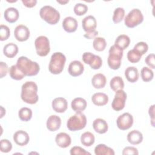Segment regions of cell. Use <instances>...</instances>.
<instances>
[{
  "label": "cell",
  "instance_id": "obj_1",
  "mask_svg": "<svg viewBox=\"0 0 155 155\" xmlns=\"http://www.w3.org/2000/svg\"><path fill=\"white\" fill-rule=\"evenodd\" d=\"M21 97L22 100L27 104H36L39 99L37 84L33 81L25 82L22 85Z\"/></svg>",
  "mask_w": 155,
  "mask_h": 155
},
{
  "label": "cell",
  "instance_id": "obj_2",
  "mask_svg": "<svg viewBox=\"0 0 155 155\" xmlns=\"http://www.w3.org/2000/svg\"><path fill=\"white\" fill-rule=\"evenodd\" d=\"M16 65L25 76H36L40 70L39 65L36 62L32 61L24 56L18 59Z\"/></svg>",
  "mask_w": 155,
  "mask_h": 155
},
{
  "label": "cell",
  "instance_id": "obj_3",
  "mask_svg": "<svg viewBox=\"0 0 155 155\" xmlns=\"http://www.w3.org/2000/svg\"><path fill=\"white\" fill-rule=\"evenodd\" d=\"M66 62L65 56L61 52L54 53L50 59L48 65L50 72L53 74H58L62 73Z\"/></svg>",
  "mask_w": 155,
  "mask_h": 155
},
{
  "label": "cell",
  "instance_id": "obj_4",
  "mask_svg": "<svg viewBox=\"0 0 155 155\" xmlns=\"http://www.w3.org/2000/svg\"><path fill=\"white\" fill-rule=\"evenodd\" d=\"M40 17L50 25L56 24L60 19L59 12L50 5L43 6L39 11Z\"/></svg>",
  "mask_w": 155,
  "mask_h": 155
},
{
  "label": "cell",
  "instance_id": "obj_5",
  "mask_svg": "<svg viewBox=\"0 0 155 155\" xmlns=\"http://www.w3.org/2000/svg\"><path fill=\"white\" fill-rule=\"evenodd\" d=\"M109 55L107 59V63L109 67L112 70H117L121 65V60L123 56V50L112 45L109 49Z\"/></svg>",
  "mask_w": 155,
  "mask_h": 155
},
{
  "label": "cell",
  "instance_id": "obj_6",
  "mask_svg": "<svg viewBox=\"0 0 155 155\" xmlns=\"http://www.w3.org/2000/svg\"><path fill=\"white\" fill-rule=\"evenodd\" d=\"M87 125V118L81 112L76 113L71 116L67 122V127L70 131H75L82 130Z\"/></svg>",
  "mask_w": 155,
  "mask_h": 155
},
{
  "label": "cell",
  "instance_id": "obj_7",
  "mask_svg": "<svg viewBox=\"0 0 155 155\" xmlns=\"http://www.w3.org/2000/svg\"><path fill=\"white\" fill-rule=\"evenodd\" d=\"M143 21V16L139 8L132 9L125 16V25L128 28H134L140 24Z\"/></svg>",
  "mask_w": 155,
  "mask_h": 155
},
{
  "label": "cell",
  "instance_id": "obj_8",
  "mask_svg": "<svg viewBox=\"0 0 155 155\" xmlns=\"http://www.w3.org/2000/svg\"><path fill=\"white\" fill-rule=\"evenodd\" d=\"M35 46L36 53L39 56H46L50 51L49 39L45 36H38L35 39Z\"/></svg>",
  "mask_w": 155,
  "mask_h": 155
},
{
  "label": "cell",
  "instance_id": "obj_9",
  "mask_svg": "<svg viewBox=\"0 0 155 155\" xmlns=\"http://www.w3.org/2000/svg\"><path fill=\"white\" fill-rule=\"evenodd\" d=\"M82 60L84 63L88 64L90 67L94 70L100 68L102 65L101 58L91 52H85L82 54Z\"/></svg>",
  "mask_w": 155,
  "mask_h": 155
},
{
  "label": "cell",
  "instance_id": "obj_10",
  "mask_svg": "<svg viewBox=\"0 0 155 155\" xmlns=\"http://www.w3.org/2000/svg\"><path fill=\"white\" fill-rule=\"evenodd\" d=\"M127 99V93L123 90H119L116 91L114 97L111 103L112 108L116 111L123 110L125 107Z\"/></svg>",
  "mask_w": 155,
  "mask_h": 155
},
{
  "label": "cell",
  "instance_id": "obj_11",
  "mask_svg": "<svg viewBox=\"0 0 155 155\" xmlns=\"http://www.w3.org/2000/svg\"><path fill=\"white\" fill-rule=\"evenodd\" d=\"M133 124V116L129 113H124L120 115L116 120V125L119 129L127 130L131 128Z\"/></svg>",
  "mask_w": 155,
  "mask_h": 155
},
{
  "label": "cell",
  "instance_id": "obj_12",
  "mask_svg": "<svg viewBox=\"0 0 155 155\" xmlns=\"http://www.w3.org/2000/svg\"><path fill=\"white\" fill-rule=\"evenodd\" d=\"M30 35V30L27 26L21 24L16 27L14 31V36L17 41L19 42L25 41L28 40Z\"/></svg>",
  "mask_w": 155,
  "mask_h": 155
},
{
  "label": "cell",
  "instance_id": "obj_13",
  "mask_svg": "<svg viewBox=\"0 0 155 155\" xmlns=\"http://www.w3.org/2000/svg\"><path fill=\"white\" fill-rule=\"evenodd\" d=\"M84 71V66L79 61H71L68 68V73L73 77H77L81 75Z\"/></svg>",
  "mask_w": 155,
  "mask_h": 155
},
{
  "label": "cell",
  "instance_id": "obj_14",
  "mask_svg": "<svg viewBox=\"0 0 155 155\" xmlns=\"http://www.w3.org/2000/svg\"><path fill=\"white\" fill-rule=\"evenodd\" d=\"M82 26L83 30L86 33H90L95 31L97 27V22L96 18L92 15H89L85 17L82 19Z\"/></svg>",
  "mask_w": 155,
  "mask_h": 155
},
{
  "label": "cell",
  "instance_id": "obj_15",
  "mask_svg": "<svg viewBox=\"0 0 155 155\" xmlns=\"http://www.w3.org/2000/svg\"><path fill=\"white\" fill-rule=\"evenodd\" d=\"M51 106L55 112L62 113L67 110L68 108V102L65 98L59 97L53 99L51 103Z\"/></svg>",
  "mask_w": 155,
  "mask_h": 155
},
{
  "label": "cell",
  "instance_id": "obj_16",
  "mask_svg": "<svg viewBox=\"0 0 155 155\" xmlns=\"http://www.w3.org/2000/svg\"><path fill=\"white\" fill-rule=\"evenodd\" d=\"M62 24L64 30L67 33L74 32L77 30L78 26L77 20L71 16H68L64 18Z\"/></svg>",
  "mask_w": 155,
  "mask_h": 155
},
{
  "label": "cell",
  "instance_id": "obj_17",
  "mask_svg": "<svg viewBox=\"0 0 155 155\" xmlns=\"http://www.w3.org/2000/svg\"><path fill=\"white\" fill-rule=\"evenodd\" d=\"M14 142L19 146L26 145L30 140L28 134L23 130H18L13 134Z\"/></svg>",
  "mask_w": 155,
  "mask_h": 155
},
{
  "label": "cell",
  "instance_id": "obj_18",
  "mask_svg": "<svg viewBox=\"0 0 155 155\" xmlns=\"http://www.w3.org/2000/svg\"><path fill=\"white\" fill-rule=\"evenodd\" d=\"M55 141L59 147L65 148L70 145L71 143V139L66 133L61 132L57 134L55 137Z\"/></svg>",
  "mask_w": 155,
  "mask_h": 155
},
{
  "label": "cell",
  "instance_id": "obj_19",
  "mask_svg": "<svg viewBox=\"0 0 155 155\" xmlns=\"http://www.w3.org/2000/svg\"><path fill=\"white\" fill-rule=\"evenodd\" d=\"M61 125V119L56 115L50 116L46 122L47 128L50 131H55L59 129Z\"/></svg>",
  "mask_w": 155,
  "mask_h": 155
},
{
  "label": "cell",
  "instance_id": "obj_20",
  "mask_svg": "<svg viewBox=\"0 0 155 155\" xmlns=\"http://www.w3.org/2000/svg\"><path fill=\"white\" fill-rule=\"evenodd\" d=\"M19 16V12L17 8L15 7H8L4 13V17L5 19L9 23H14L16 22Z\"/></svg>",
  "mask_w": 155,
  "mask_h": 155
},
{
  "label": "cell",
  "instance_id": "obj_21",
  "mask_svg": "<svg viewBox=\"0 0 155 155\" xmlns=\"http://www.w3.org/2000/svg\"><path fill=\"white\" fill-rule=\"evenodd\" d=\"M93 127L94 130L99 134H104L108 129V124L104 119L101 118H97L93 121Z\"/></svg>",
  "mask_w": 155,
  "mask_h": 155
},
{
  "label": "cell",
  "instance_id": "obj_22",
  "mask_svg": "<svg viewBox=\"0 0 155 155\" xmlns=\"http://www.w3.org/2000/svg\"><path fill=\"white\" fill-rule=\"evenodd\" d=\"M127 140L132 145L139 144L143 140L142 133L138 130H132L127 134Z\"/></svg>",
  "mask_w": 155,
  "mask_h": 155
},
{
  "label": "cell",
  "instance_id": "obj_23",
  "mask_svg": "<svg viewBox=\"0 0 155 155\" xmlns=\"http://www.w3.org/2000/svg\"><path fill=\"white\" fill-rule=\"evenodd\" d=\"M87 101L82 97L74 98L71 103V108L76 113L82 112L85 110L87 107Z\"/></svg>",
  "mask_w": 155,
  "mask_h": 155
},
{
  "label": "cell",
  "instance_id": "obj_24",
  "mask_svg": "<svg viewBox=\"0 0 155 155\" xmlns=\"http://www.w3.org/2000/svg\"><path fill=\"white\" fill-rule=\"evenodd\" d=\"M107 82L106 77L102 73L94 74L91 79V84L94 88L97 89L102 88L105 86Z\"/></svg>",
  "mask_w": 155,
  "mask_h": 155
},
{
  "label": "cell",
  "instance_id": "obj_25",
  "mask_svg": "<svg viewBox=\"0 0 155 155\" xmlns=\"http://www.w3.org/2000/svg\"><path fill=\"white\" fill-rule=\"evenodd\" d=\"M125 76L130 82H136L139 79L138 70L135 67H128L125 70Z\"/></svg>",
  "mask_w": 155,
  "mask_h": 155
},
{
  "label": "cell",
  "instance_id": "obj_26",
  "mask_svg": "<svg viewBox=\"0 0 155 155\" xmlns=\"http://www.w3.org/2000/svg\"><path fill=\"white\" fill-rule=\"evenodd\" d=\"M93 103L97 106H104L108 102V96L104 93H96L91 97Z\"/></svg>",
  "mask_w": 155,
  "mask_h": 155
},
{
  "label": "cell",
  "instance_id": "obj_27",
  "mask_svg": "<svg viewBox=\"0 0 155 155\" xmlns=\"http://www.w3.org/2000/svg\"><path fill=\"white\" fill-rule=\"evenodd\" d=\"M130 38L126 35H120L117 37L114 41V45L120 49L125 50L130 45Z\"/></svg>",
  "mask_w": 155,
  "mask_h": 155
},
{
  "label": "cell",
  "instance_id": "obj_28",
  "mask_svg": "<svg viewBox=\"0 0 155 155\" xmlns=\"http://www.w3.org/2000/svg\"><path fill=\"white\" fill-rule=\"evenodd\" d=\"M3 53L8 58H14L18 53V47L14 43H8L4 47Z\"/></svg>",
  "mask_w": 155,
  "mask_h": 155
},
{
  "label": "cell",
  "instance_id": "obj_29",
  "mask_svg": "<svg viewBox=\"0 0 155 155\" xmlns=\"http://www.w3.org/2000/svg\"><path fill=\"white\" fill-rule=\"evenodd\" d=\"M94 153L96 155H114V150L105 145V144H99L94 148Z\"/></svg>",
  "mask_w": 155,
  "mask_h": 155
},
{
  "label": "cell",
  "instance_id": "obj_30",
  "mask_svg": "<svg viewBox=\"0 0 155 155\" xmlns=\"http://www.w3.org/2000/svg\"><path fill=\"white\" fill-rule=\"evenodd\" d=\"M110 85L111 89L114 91H116L119 90H123L124 88V82L122 78L119 76H116L113 77L110 82Z\"/></svg>",
  "mask_w": 155,
  "mask_h": 155
},
{
  "label": "cell",
  "instance_id": "obj_31",
  "mask_svg": "<svg viewBox=\"0 0 155 155\" xmlns=\"http://www.w3.org/2000/svg\"><path fill=\"white\" fill-rule=\"evenodd\" d=\"M95 137L94 134L89 131L82 134L81 136V143L85 147H90L94 143Z\"/></svg>",
  "mask_w": 155,
  "mask_h": 155
},
{
  "label": "cell",
  "instance_id": "obj_32",
  "mask_svg": "<svg viewBox=\"0 0 155 155\" xmlns=\"http://www.w3.org/2000/svg\"><path fill=\"white\" fill-rule=\"evenodd\" d=\"M9 75L13 79L19 81L22 79L25 76V74L18 68L16 65H13L9 68Z\"/></svg>",
  "mask_w": 155,
  "mask_h": 155
},
{
  "label": "cell",
  "instance_id": "obj_33",
  "mask_svg": "<svg viewBox=\"0 0 155 155\" xmlns=\"http://www.w3.org/2000/svg\"><path fill=\"white\" fill-rule=\"evenodd\" d=\"M107 46L105 39L102 37H96L93 42L94 49L97 51H104Z\"/></svg>",
  "mask_w": 155,
  "mask_h": 155
},
{
  "label": "cell",
  "instance_id": "obj_34",
  "mask_svg": "<svg viewBox=\"0 0 155 155\" xmlns=\"http://www.w3.org/2000/svg\"><path fill=\"white\" fill-rule=\"evenodd\" d=\"M18 116L22 121H29L32 117V110L27 107L21 108L18 112Z\"/></svg>",
  "mask_w": 155,
  "mask_h": 155
},
{
  "label": "cell",
  "instance_id": "obj_35",
  "mask_svg": "<svg viewBox=\"0 0 155 155\" xmlns=\"http://www.w3.org/2000/svg\"><path fill=\"white\" fill-rule=\"evenodd\" d=\"M141 78L143 81L147 82L151 81L154 77V73L153 70L147 67H143L140 71Z\"/></svg>",
  "mask_w": 155,
  "mask_h": 155
},
{
  "label": "cell",
  "instance_id": "obj_36",
  "mask_svg": "<svg viewBox=\"0 0 155 155\" xmlns=\"http://www.w3.org/2000/svg\"><path fill=\"white\" fill-rule=\"evenodd\" d=\"M125 16V10L122 7L116 8L113 13V21L114 24H117L121 22Z\"/></svg>",
  "mask_w": 155,
  "mask_h": 155
},
{
  "label": "cell",
  "instance_id": "obj_37",
  "mask_svg": "<svg viewBox=\"0 0 155 155\" xmlns=\"http://www.w3.org/2000/svg\"><path fill=\"white\" fill-rule=\"evenodd\" d=\"M142 55L134 49L130 50L127 53V59L131 63H137L141 59Z\"/></svg>",
  "mask_w": 155,
  "mask_h": 155
},
{
  "label": "cell",
  "instance_id": "obj_38",
  "mask_svg": "<svg viewBox=\"0 0 155 155\" xmlns=\"http://www.w3.org/2000/svg\"><path fill=\"white\" fill-rule=\"evenodd\" d=\"M88 8L87 5L82 3H78L74 5L73 10L77 16H82L87 12Z\"/></svg>",
  "mask_w": 155,
  "mask_h": 155
},
{
  "label": "cell",
  "instance_id": "obj_39",
  "mask_svg": "<svg viewBox=\"0 0 155 155\" xmlns=\"http://www.w3.org/2000/svg\"><path fill=\"white\" fill-rule=\"evenodd\" d=\"M12 149V144L8 139H2L0 142V150L2 153H8Z\"/></svg>",
  "mask_w": 155,
  "mask_h": 155
},
{
  "label": "cell",
  "instance_id": "obj_40",
  "mask_svg": "<svg viewBox=\"0 0 155 155\" xmlns=\"http://www.w3.org/2000/svg\"><path fill=\"white\" fill-rule=\"evenodd\" d=\"M133 49H134L142 56L147 52L148 50V45L145 42H139L134 45Z\"/></svg>",
  "mask_w": 155,
  "mask_h": 155
},
{
  "label": "cell",
  "instance_id": "obj_41",
  "mask_svg": "<svg viewBox=\"0 0 155 155\" xmlns=\"http://www.w3.org/2000/svg\"><path fill=\"white\" fill-rule=\"evenodd\" d=\"M10 35L9 28L5 25H1L0 27V40L1 41L7 40Z\"/></svg>",
  "mask_w": 155,
  "mask_h": 155
},
{
  "label": "cell",
  "instance_id": "obj_42",
  "mask_svg": "<svg viewBox=\"0 0 155 155\" xmlns=\"http://www.w3.org/2000/svg\"><path fill=\"white\" fill-rule=\"evenodd\" d=\"M70 154L71 155H78V154H81V155H86V154H89L90 155L91 153L87 151L85 149L81 148V147H78V146H75L71 148L70 150Z\"/></svg>",
  "mask_w": 155,
  "mask_h": 155
},
{
  "label": "cell",
  "instance_id": "obj_43",
  "mask_svg": "<svg viewBox=\"0 0 155 155\" xmlns=\"http://www.w3.org/2000/svg\"><path fill=\"white\" fill-rule=\"evenodd\" d=\"M145 63L152 69L155 68V61H154V54L153 53L149 54L145 59Z\"/></svg>",
  "mask_w": 155,
  "mask_h": 155
},
{
  "label": "cell",
  "instance_id": "obj_44",
  "mask_svg": "<svg viewBox=\"0 0 155 155\" xmlns=\"http://www.w3.org/2000/svg\"><path fill=\"white\" fill-rule=\"evenodd\" d=\"M138 154H139V152L137 149L133 147H126L124 148L122 151L123 155H127V154L137 155Z\"/></svg>",
  "mask_w": 155,
  "mask_h": 155
},
{
  "label": "cell",
  "instance_id": "obj_45",
  "mask_svg": "<svg viewBox=\"0 0 155 155\" xmlns=\"http://www.w3.org/2000/svg\"><path fill=\"white\" fill-rule=\"evenodd\" d=\"M8 65L6 63L4 62H0V74H1V78H3L5 76L8 72Z\"/></svg>",
  "mask_w": 155,
  "mask_h": 155
},
{
  "label": "cell",
  "instance_id": "obj_46",
  "mask_svg": "<svg viewBox=\"0 0 155 155\" xmlns=\"http://www.w3.org/2000/svg\"><path fill=\"white\" fill-rule=\"evenodd\" d=\"M22 2L24 6L28 8L35 7L37 3L36 0H22Z\"/></svg>",
  "mask_w": 155,
  "mask_h": 155
},
{
  "label": "cell",
  "instance_id": "obj_47",
  "mask_svg": "<svg viewBox=\"0 0 155 155\" xmlns=\"http://www.w3.org/2000/svg\"><path fill=\"white\" fill-rule=\"evenodd\" d=\"M98 35V31L95 30L93 32H90V33H86L85 34H84V36L88 39H91L93 38H95L96 36Z\"/></svg>",
  "mask_w": 155,
  "mask_h": 155
},
{
  "label": "cell",
  "instance_id": "obj_48",
  "mask_svg": "<svg viewBox=\"0 0 155 155\" xmlns=\"http://www.w3.org/2000/svg\"><path fill=\"white\" fill-rule=\"evenodd\" d=\"M154 105H151L148 110V113L151 118V124L153 125V127H154Z\"/></svg>",
  "mask_w": 155,
  "mask_h": 155
},
{
  "label": "cell",
  "instance_id": "obj_49",
  "mask_svg": "<svg viewBox=\"0 0 155 155\" xmlns=\"http://www.w3.org/2000/svg\"><path fill=\"white\" fill-rule=\"evenodd\" d=\"M57 2L59 4H65L67 3H68L69 2V1H57Z\"/></svg>",
  "mask_w": 155,
  "mask_h": 155
}]
</instances>
